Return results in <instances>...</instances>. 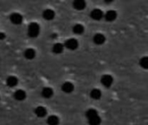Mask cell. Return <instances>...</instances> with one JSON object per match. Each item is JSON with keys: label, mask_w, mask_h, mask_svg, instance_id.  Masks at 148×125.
Instances as JSON below:
<instances>
[{"label": "cell", "mask_w": 148, "mask_h": 125, "mask_svg": "<svg viewBox=\"0 0 148 125\" xmlns=\"http://www.w3.org/2000/svg\"><path fill=\"white\" fill-rule=\"evenodd\" d=\"M40 25L36 22H31L27 28V33L30 37H36L40 34Z\"/></svg>", "instance_id": "cell-1"}, {"label": "cell", "mask_w": 148, "mask_h": 125, "mask_svg": "<svg viewBox=\"0 0 148 125\" xmlns=\"http://www.w3.org/2000/svg\"><path fill=\"white\" fill-rule=\"evenodd\" d=\"M64 47L70 50H75L78 47V41L75 38H69L65 41Z\"/></svg>", "instance_id": "cell-2"}, {"label": "cell", "mask_w": 148, "mask_h": 125, "mask_svg": "<svg viewBox=\"0 0 148 125\" xmlns=\"http://www.w3.org/2000/svg\"><path fill=\"white\" fill-rule=\"evenodd\" d=\"M10 21L15 25H19L23 22V16L17 12L12 13L10 16Z\"/></svg>", "instance_id": "cell-3"}, {"label": "cell", "mask_w": 148, "mask_h": 125, "mask_svg": "<svg viewBox=\"0 0 148 125\" xmlns=\"http://www.w3.org/2000/svg\"><path fill=\"white\" fill-rule=\"evenodd\" d=\"M101 84H102L103 86L108 88V87H110L113 84L114 78L110 75H104V76H102V77L101 79Z\"/></svg>", "instance_id": "cell-4"}, {"label": "cell", "mask_w": 148, "mask_h": 125, "mask_svg": "<svg viewBox=\"0 0 148 125\" xmlns=\"http://www.w3.org/2000/svg\"><path fill=\"white\" fill-rule=\"evenodd\" d=\"M13 97L16 101H23L27 97V93L23 90H16L14 92Z\"/></svg>", "instance_id": "cell-5"}, {"label": "cell", "mask_w": 148, "mask_h": 125, "mask_svg": "<svg viewBox=\"0 0 148 125\" xmlns=\"http://www.w3.org/2000/svg\"><path fill=\"white\" fill-rule=\"evenodd\" d=\"M56 16V13L53 10L51 9H46L42 11V17L45 19V20H48V21H50L52 19H54Z\"/></svg>", "instance_id": "cell-6"}, {"label": "cell", "mask_w": 148, "mask_h": 125, "mask_svg": "<svg viewBox=\"0 0 148 125\" xmlns=\"http://www.w3.org/2000/svg\"><path fill=\"white\" fill-rule=\"evenodd\" d=\"M104 14L102 12L101 10L100 9H95V10H93L90 13V17L91 18H93L94 20H101L102 17H103Z\"/></svg>", "instance_id": "cell-7"}, {"label": "cell", "mask_w": 148, "mask_h": 125, "mask_svg": "<svg viewBox=\"0 0 148 125\" xmlns=\"http://www.w3.org/2000/svg\"><path fill=\"white\" fill-rule=\"evenodd\" d=\"M23 55H24V57H25L26 59H28V60H32V59H34V58L36 57V51L34 49H32V48H29V49H26V50H24Z\"/></svg>", "instance_id": "cell-8"}, {"label": "cell", "mask_w": 148, "mask_h": 125, "mask_svg": "<svg viewBox=\"0 0 148 125\" xmlns=\"http://www.w3.org/2000/svg\"><path fill=\"white\" fill-rule=\"evenodd\" d=\"M17 84H18V79L16 77L10 76V77H8L6 79V84L10 88H13V87L16 86Z\"/></svg>", "instance_id": "cell-9"}, {"label": "cell", "mask_w": 148, "mask_h": 125, "mask_svg": "<svg viewBox=\"0 0 148 125\" xmlns=\"http://www.w3.org/2000/svg\"><path fill=\"white\" fill-rule=\"evenodd\" d=\"M35 114L38 117H44L47 116V110L43 106H37L35 109Z\"/></svg>", "instance_id": "cell-10"}, {"label": "cell", "mask_w": 148, "mask_h": 125, "mask_svg": "<svg viewBox=\"0 0 148 125\" xmlns=\"http://www.w3.org/2000/svg\"><path fill=\"white\" fill-rule=\"evenodd\" d=\"M74 89H75V86L70 82H66L62 85V90L65 93H71L73 92Z\"/></svg>", "instance_id": "cell-11"}, {"label": "cell", "mask_w": 148, "mask_h": 125, "mask_svg": "<svg viewBox=\"0 0 148 125\" xmlns=\"http://www.w3.org/2000/svg\"><path fill=\"white\" fill-rule=\"evenodd\" d=\"M105 19L108 22H113L116 19L117 17V12L115 10H108L105 15Z\"/></svg>", "instance_id": "cell-12"}, {"label": "cell", "mask_w": 148, "mask_h": 125, "mask_svg": "<svg viewBox=\"0 0 148 125\" xmlns=\"http://www.w3.org/2000/svg\"><path fill=\"white\" fill-rule=\"evenodd\" d=\"M95 44H98V45H101V44H103L105 43V40H106V37L103 34H101V33H98V34H95L94 38H93Z\"/></svg>", "instance_id": "cell-13"}, {"label": "cell", "mask_w": 148, "mask_h": 125, "mask_svg": "<svg viewBox=\"0 0 148 125\" xmlns=\"http://www.w3.org/2000/svg\"><path fill=\"white\" fill-rule=\"evenodd\" d=\"M73 6L77 10H82L86 7V2L83 0H75L73 3Z\"/></svg>", "instance_id": "cell-14"}, {"label": "cell", "mask_w": 148, "mask_h": 125, "mask_svg": "<svg viewBox=\"0 0 148 125\" xmlns=\"http://www.w3.org/2000/svg\"><path fill=\"white\" fill-rule=\"evenodd\" d=\"M64 44H61V43H56L53 45L52 47V50L55 54H61L62 53L63 50H64Z\"/></svg>", "instance_id": "cell-15"}, {"label": "cell", "mask_w": 148, "mask_h": 125, "mask_svg": "<svg viewBox=\"0 0 148 125\" xmlns=\"http://www.w3.org/2000/svg\"><path fill=\"white\" fill-rule=\"evenodd\" d=\"M54 94V91L49 87H45L42 90V96L44 98H50Z\"/></svg>", "instance_id": "cell-16"}, {"label": "cell", "mask_w": 148, "mask_h": 125, "mask_svg": "<svg viewBox=\"0 0 148 125\" xmlns=\"http://www.w3.org/2000/svg\"><path fill=\"white\" fill-rule=\"evenodd\" d=\"M60 123L59 118L56 116H49L47 118V124L49 125H58Z\"/></svg>", "instance_id": "cell-17"}, {"label": "cell", "mask_w": 148, "mask_h": 125, "mask_svg": "<svg viewBox=\"0 0 148 125\" xmlns=\"http://www.w3.org/2000/svg\"><path fill=\"white\" fill-rule=\"evenodd\" d=\"M90 97L95 100H98L101 97V92L98 89H94L90 92Z\"/></svg>", "instance_id": "cell-18"}, {"label": "cell", "mask_w": 148, "mask_h": 125, "mask_svg": "<svg viewBox=\"0 0 148 125\" xmlns=\"http://www.w3.org/2000/svg\"><path fill=\"white\" fill-rule=\"evenodd\" d=\"M88 121L89 125H100L101 124V117H99V115L88 118Z\"/></svg>", "instance_id": "cell-19"}, {"label": "cell", "mask_w": 148, "mask_h": 125, "mask_svg": "<svg viewBox=\"0 0 148 125\" xmlns=\"http://www.w3.org/2000/svg\"><path fill=\"white\" fill-rule=\"evenodd\" d=\"M73 31H74V33H75V34L81 35V34H82L83 31H84V27H83L82 24L77 23V24H75V25L73 27Z\"/></svg>", "instance_id": "cell-20"}, {"label": "cell", "mask_w": 148, "mask_h": 125, "mask_svg": "<svg viewBox=\"0 0 148 125\" xmlns=\"http://www.w3.org/2000/svg\"><path fill=\"white\" fill-rule=\"evenodd\" d=\"M140 65L142 68L148 70V57H144L140 60Z\"/></svg>", "instance_id": "cell-21"}, {"label": "cell", "mask_w": 148, "mask_h": 125, "mask_svg": "<svg viewBox=\"0 0 148 125\" xmlns=\"http://www.w3.org/2000/svg\"><path fill=\"white\" fill-rule=\"evenodd\" d=\"M97 115H98V112H97L95 110H94V109H89V110H87V112H86V117H87L88 119L90 118V117H95V116H97Z\"/></svg>", "instance_id": "cell-22"}, {"label": "cell", "mask_w": 148, "mask_h": 125, "mask_svg": "<svg viewBox=\"0 0 148 125\" xmlns=\"http://www.w3.org/2000/svg\"><path fill=\"white\" fill-rule=\"evenodd\" d=\"M5 34L4 33H3V32H0V40H3L4 38H5Z\"/></svg>", "instance_id": "cell-23"}]
</instances>
